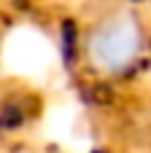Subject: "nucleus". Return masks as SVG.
Masks as SVG:
<instances>
[{"mask_svg":"<svg viewBox=\"0 0 151 153\" xmlns=\"http://www.w3.org/2000/svg\"><path fill=\"white\" fill-rule=\"evenodd\" d=\"M140 51V27L130 13H119L97 24L86 38V59L100 73L127 70Z\"/></svg>","mask_w":151,"mask_h":153,"instance_id":"f257e3e1","label":"nucleus"}]
</instances>
